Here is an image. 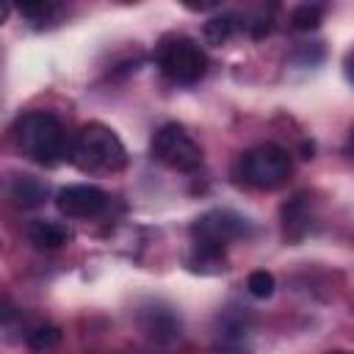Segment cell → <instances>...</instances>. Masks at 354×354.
Segmentation results:
<instances>
[{
    "instance_id": "obj_1",
    "label": "cell",
    "mask_w": 354,
    "mask_h": 354,
    "mask_svg": "<svg viewBox=\"0 0 354 354\" xmlns=\"http://www.w3.org/2000/svg\"><path fill=\"white\" fill-rule=\"evenodd\" d=\"M69 160L86 174H113L124 169L127 149L111 127L100 122H88L75 133L69 147Z\"/></svg>"
},
{
    "instance_id": "obj_2",
    "label": "cell",
    "mask_w": 354,
    "mask_h": 354,
    "mask_svg": "<svg viewBox=\"0 0 354 354\" xmlns=\"http://www.w3.org/2000/svg\"><path fill=\"white\" fill-rule=\"evenodd\" d=\"M17 144L22 155L39 166H58L72 147L66 144V133L58 116L47 111H30L17 122Z\"/></svg>"
},
{
    "instance_id": "obj_3",
    "label": "cell",
    "mask_w": 354,
    "mask_h": 354,
    "mask_svg": "<svg viewBox=\"0 0 354 354\" xmlns=\"http://www.w3.org/2000/svg\"><path fill=\"white\" fill-rule=\"evenodd\" d=\"M155 61L169 80L183 86L199 83L207 72V55L191 36H166L155 50Z\"/></svg>"
},
{
    "instance_id": "obj_4",
    "label": "cell",
    "mask_w": 354,
    "mask_h": 354,
    "mask_svg": "<svg viewBox=\"0 0 354 354\" xmlns=\"http://www.w3.org/2000/svg\"><path fill=\"white\" fill-rule=\"evenodd\" d=\"M290 174H293V160H290L288 149H282L277 144H260L241 158L243 183H249L260 191L282 188L290 180Z\"/></svg>"
},
{
    "instance_id": "obj_5",
    "label": "cell",
    "mask_w": 354,
    "mask_h": 354,
    "mask_svg": "<svg viewBox=\"0 0 354 354\" xmlns=\"http://www.w3.org/2000/svg\"><path fill=\"white\" fill-rule=\"evenodd\" d=\"M152 155L163 163V166H169V169H174V171H194V169H199V163H202V149H199V144L188 136V130L183 127V124H177V122H169V124H163L155 136H152Z\"/></svg>"
},
{
    "instance_id": "obj_6",
    "label": "cell",
    "mask_w": 354,
    "mask_h": 354,
    "mask_svg": "<svg viewBox=\"0 0 354 354\" xmlns=\"http://www.w3.org/2000/svg\"><path fill=\"white\" fill-rule=\"evenodd\" d=\"M191 235L196 246L224 252L230 241L249 235V221L235 210H207L191 224Z\"/></svg>"
},
{
    "instance_id": "obj_7",
    "label": "cell",
    "mask_w": 354,
    "mask_h": 354,
    "mask_svg": "<svg viewBox=\"0 0 354 354\" xmlns=\"http://www.w3.org/2000/svg\"><path fill=\"white\" fill-rule=\"evenodd\" d=\"M55 207L66 218H94L108 207V194L97 185H66L55 194Z\"/></svg>"
},
{
    "instance_id": "obj_8",
    "label": "cell",
    "mask_w": 354,
    "mask_h": 354,
    "mask_svg": "<svg viewBox=\"0 0 354 354\" xmlns=\"http://www.w3.org/2000/svg\"><path fill=\"white\" fill-rule=\"evenodd\" d=\"M141 326L144 332L155 340V343H174L180 337V321L174 318L171 310L166 307H152L141 315Z\"/></svg>"
},
{
    "instance_id": "obj_9",
    "label": "cell",
    "mask_w": 354,
    "mask_h": 354,
    "mask_svg": "<svg viewBox=\"0 0 354 354\" xmlns=\"http://www.w3.org/2000/svg\"><path fill=\"white\" fill-rule=\"evenodd\" d=\"M8 199L22 210L39 207L47 199V183H41L33 174H19L8 183Z\"/></svg>"
},
{
    "instance_id": "obj_10",
    "label": "cell",
    "mask_w": 354,
    "mask_h": 354,
    "mask_svg": "<svg viewBox=\"0 0 354 354\" xmlns=\"http://www.w3.org/2000/svg\"><path fill=\"white\" fill-rule=\"evenodd\" d=\"M28 241L36 246V249H61L72 241V230L61 221H50V218H41V221H33L28 227Z\"/></svg>"
},
{
    "instance_id": "obj_11",
    "label": "cell",
    "mask_w": 354,
    "mask_h": 354,
    "mask_svg": "<svg viewBox=\"0 0 354 354\" xmlns=\"http://www.w3.org/2000/svg\"><path fill=\"white\" fill-rule=\"evenodd\" d=\"M246 321H241L238 315H224L218 321V329H216V348L224 351V354H246L249 346H246Z\"/></svg>"
},
{
    "instance_id": "obj_12",
    "label": "cell",
    "mask_w": 354,
    "mask_h": 354,
    "mask_svg": "<svg viewBox=\"0 0 354 354\" xmlns=\"http://www.w3.org/2000/svg\"><path fill=\"white\" fill-rule=\"evenodd\" d=\"M282 227H285V235L293 241L310 230V210L304 196H293L290 202L282 205Z\"/></svg>"
},
{
    "instance_id": "obj_13",
    "label": "cell",
    "mask_w": 354,
    "mask_h": 354,
    "mask_svg": "<svg viewBox=\"0 0 354 354\" xmlns=\"http://www.w3.org/2000/svg\"><path fill=\"white\" fill-rule=\"evenodd\" d=\"M188 268L199 271V274H218V271H224V252L194 243V252L188 257Z\"/></svg>"
},
{
    "instance_id": "obj_14",
    "label": "cell",
    "mask_w": 354,
    "mask_h": 354,
    "mask_svg": "<svg viewBox=\"0 0 354 354\" xmlns=\"http://www.w3.org/2000/svg\"><path fill=\"white\" fill-rule=\"evenodd\" d=\"M238 28V19L232 14H218V17H210L205 25H202V36L207 44H224Z\"/></svg>"
},
{
    "instance_id": "obj_15",
    "label": "cell",
    "mask_w": 354,
    "mask_h": 354,
    "mask_svg": "<svg viewBox=\"0 0 354 354\" xmlns=\"http://www.w3.org/2000/svg\"><path fill=\"white\" fill-rule=\"evenodd\" d=\"M25 343L30 351H50L61 343V329L55 324H39L25 335Z\"/></svg>"
},
{
    "instance_id": "obj_16",
    "label": "cell",
    "mask_w": 354,
    "mask_h": 354,
    "mask_svg": "<svg viewBox=\"0 0 354 354\" xmlns=\"http://www.w3.org/2000/svg\"><path fill=\"white\" fill-rule=\"evenodd\" d=\"M324 19V8L315 6V3H304V6H296L290 11V28L293 30H315Z\"/></svg>"
},
{
    "instance_id": "obj_17",
    "label": "cell",
    "mask_w": 354,
    "mask_h": 354,
    "mask_svg": "<svg viewBox=\"0 0 354 354\" xmlns=\"http://www.w3.org/2000/svg\"><path fill=\"white\" fill-rule=\"evenodd\" d=\"M19 14H22L28 22H33V25H44V22H50V19L58 14V3H53V0L22 3V6H19Z\"/></svg>"
},
{
    "instance_id": "obj_18",
    "label": "cell",
    "mask_w": 354,
    "mask_h": 354,
    "mask_svg": "<svg viewBox=\"0 0 354 354\" xmlns=\"http://www.w3.org/2000/svg\"><path fill=\"white\" fill-rule=\"evenodd\" d=\"M274 288H277L274 274L266 271V268H257V271H252V274L246 277V290H249L254 299H268V296L274 293Z\"/></svg>"
},
{
    "instance_id": "obj_19",
    "label": "cell",
    "mask_w": 354,
    "mask_h": 354,
    "mask_svg": "<svg viewBox=\"0 0 354 354\" xmlns=\"http://www.w3.org/2000/svg\"><path fill=\"white\" fill-rule=\"evenodd\" d=\"M346 77L354 83V50L346 55Z\"/></svg>"
},
{
    "instance_id": "obj_20",
    "label": "cell",
    "mask_w": 354,
    "mask_h": 354,
    "mask_svg": "<svg viewBox=\"0 0 354 354\" xmlns=\"http://www.w3.org/2000/svg\"><path fill=\"white\" fill-rule=\"evenodd\" d=\"M351 147H354V130H351Z\"/></svg>"
},
{
    "instance_id": "obj_21",
    "label": "cell",
    "mask_w": 354,
    "mask_h": 354,
    "mask_svg": "<svg viewBox=\"0 0 354 354\" xmlns=\"http://www.w3.org/2000/svg\"><path fill=\"white\" fill-rule=\"evenodd\" d=\"M332 354H346V351H332Z\"/></svg>"
}]
</instances>
